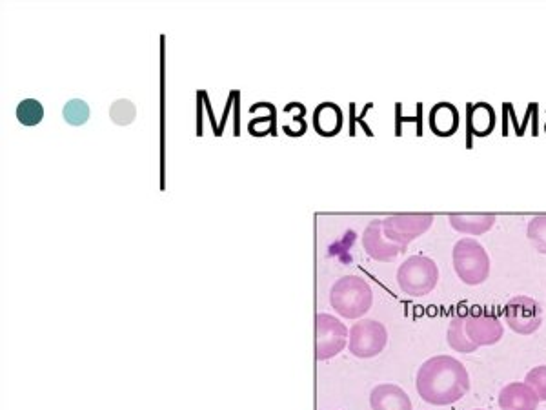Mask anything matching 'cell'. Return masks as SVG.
Returning a JSON list of instances; mask_svg holds the SVG:
<instances>
[{
	"label": "cell",
	"instance_id": "obj_1",
	"mask_svg": "<svg viewBox=\"0 0 546 410\" xmlns=\"http://www.w3.org/2000/svg\"><path fill=\"white\" fill-rule=\"evenodd\" d=\"M415 389L421 400L435 407L454 405L470 390V374L454 356H434L426 359L417 370Z\"/></svg>",
	"mask_w": 546,
	"mask_h": 410
},
{
	"label": "cell",
	"instance_id": "obj_2",
	"mask_svg": "<svg viewBox=\"0 0 546 410\" xmlns=\"http://www.w3.org/2000/svg\"><path fill=\"white\" fill-rule=\"evenodd\" d=\"M330 305L344 319L363 318L374 305V292L359 276H343L330 290Z\"/></svg>",
	"mask_w": 546,
	"mask_h": 410
},
{
	"label": "cell",
	"instance_id": "obj_3",
	"mask_svg": "<svg viewBox=\"0 0 546 410\" xmlns=\"http://www.w3.org/2000/svg\"><path fill=\"white\" fill-rule=\"evenodd\" d=\"M452 263L457 277L470 287H479L490 277V256L474 237H465L455 243Z\"/></svg>",
	"mask_w": 546,
	"mask_h": 410
},
{
	"label": "cell",
	"instance_id": "obj_4",
	"mask_svg": "<svg viewBox=\"0 0 546 410\" xmlns=\"http://www.w3.org/2000/svg\"><path fill=\"white\" fill-rule=\"evenodd\" d=\"M439 281V268L434 259L412 256L397 268V285L410 298H425L434 292Z\"/></svg>",
	"mask_w": 546,
	"mask_h": 410
},
{
	"label": "cell",
	"instance_id": "obj_5",
	"mask_svg": "<svg viewBox=\"0 0 546 410\" xmlns=\"http://www.w3.org/2000/svg\"><path fill=\"white\" fill-rule=\"evenodd\" d=\"M386 345H388V330L379 321L363 319L350 328L348 350L355 358H375L386 349Z\"/></svg>",
	"mask_w": 546,
	"mask_h": 410
},
{
	"label": "cell",
	"instance_id": "obj_6",
	"mask_svg": "<svg viewBox=\"0 0 546 410\" xmlns=\"http://www.w3.org/2000/svg\"><path fill=\"white\" fill-rule=\"evenodd\" d=\"M315 332H317L315 356L319 361H328L339 356L350 338V330L341 319L335 318L332 314H317Z\"/></svg>",
	"mask_w": 546,
	"mask_h": 410
},
{
	"label": "cell",
	"instance_id": "obj_7",
	"mask_svg": "<svg viewBox=\"0 0 546 410\" xmlns=\"http://www.w3.org/2000/svg\"><path fill=\"white\" fill-rule=\"evenodd\" d=\"M505 321L519 336H530L543 325V308L534 298L516 296L506 303Z\"/></svg>",
	"mask_w": 546,
	"mask_h": 410
},
{
	"label": "cell",
	"instance_id": "obj_8",
	"mask_svg": "<svg viewBox=\"0 0 546 410\" xmlns=\"http://www.w3.org/2000/svg\"><path fill=\"white\" fill-rule=\"evenodd\" d=\"M434 219L432 214H395L383 219V230L390 241L408 248L417 237L425 236Z\"/></svg>",
	"mask_w": 546,
	"mask_h": 410
},
{
	"label": "cell",
	"instance_id": "obj_9",
	"mask_svg": "<svg viewBox=\"0 0 546 410\" xmlns=\"http://www.w3.org/2000/svg\"><path fill=\"white\" fill-rule=\"evenodd\" d=\"M465 330L466 336L476 345L477 349L496 345L505 334V328L499 318H496L494 314L483 312V310L466 314Z\"/></svg>",
	"mask_w": 546,
	"mask_h": 410
},
{
	"label": "cell",
	"instance_id": "obj_10",
	"mask_svg": "<svg viewBox=\"0 0 546 410\" xmlns=\"http://www.w3.org/2000/svg\"><path fill=\"white\" fill-rule=\"evenodd\" d=\"M363 248L368 256L379 263H390L399 254L406 252L405 246L397 245L388 239L383 230V219H375L364 228Z\"/></svg>",
	"mask_w": 546,
	"mask_h": 410
},
{
	"label": "cell",
	"instance_id": "obj_11",
	"mask_svg": "<svg viewBox=\"0 0 546 410\" xmlns=\"http://www.w3.org/2000/svg\"><path fill=\"white\" fill-rule=\"evenodd\" d=\"M497 403L501 410H537L539 396L525 381H514L501 389Z\"/></svg>",
	"mask_w": 546,
	"mask_h": 410
},
{
	"label": "cell",
	"instance_id": "obj_12",
	"mask_svg": "<svg viewBox=\"0 0 546 410\" xmlns=\"http://www.w3.org/2000/svg\"><path fill=\"white\" fill-rule=\"evenodd\" d=\"M372 410H412V400L405 389L394 383H381L370 394Z\"/></svg>",
	"mask_w": 546,
	"mask_h": 410
},
{
	"label": "cell",
	"instance_id": "obj_13",
	"mask_svg": "<svg viewBox=\"0 0 546 410\" xmlns=\"http://www.w3.org/2000/svg\"><path fill=\"white\" fill-rule=\"evenodd\" d=\"M450 225L455 232L465 236H483L496 225L497 217L494 214H452L448 216Z\"/></svg>",
	"mask_w": 546,
	"mask_h": 410
},
{
	"label": "cell",
	"instance_id": "obj_14",
	"mask_svg": "<svg viewBox=\"0 0 546 410\" xmlns=\"http://www.w3.org/2000/svg\"><path fill=\"white\" fill-rule=\"evenodd\" d=\"M314 126L317 134L334 137L343 128V110L334 103L319 104L314 112Z\"/></svg>",
	"mask_w": 546,
	"mask_h": 410
},
{
	"label": "cell",
	"instance_id": "obj_15",
	"mask_svg": "<svg viewBox=\"0 0 546 410\" xmlns=\"http://www.w3.org/2000/svg\"><path fill=\"white\" fill-rule=\"evenodd\" d=\"M430 128L434 130V134L441 137L454 135L459 128V110L454 104L439 103L435 104L430 110Z\"/></svg>",
	"mask_w": 546,
	"mask_h": 410
},
{
	"label": "cell",
	"instance_id": "obj_16",
	"mask_svg": "<svg viewBox=\"0 0 546 410\" xmlns=\"http://www.w3.org/2000/svg\"><path fill=\"white\" fill-rule=\"evenodd\" d=\"M466 316H455L446 330V341L450 349L459 354H472L477 352V347L468 339L465 330Z\"/></svg>",
	"mask_w": 546,
	"mask_h": 410
},
{
	"label": "cell",
	"instance_id": "obj_17",
	"mask_svg": "<svg viewBox=\"0 0 546 410\" xmlns=\"http://www.w3.org/2000/svg\"><path fill=\"white\" fill-rule=\"evenodd\" d=\"M470 126L477 135H488L496 126L494 108L485 103H479L470 110Z\"/></svg>",
	"mask_w": 546,
	"mask_h": 410
},
{
	"label": "cell",
	"instance_id": "obj_18",
	"mask_svg": "<svg viewBox=\"0 0 546 410\" xmlns=\"http://www.w3.org/2000/svg\"><path fill=\"white\" fill-rule=\"evenodd\" d=\"M304 113H306V108L301 103H292L284 108L283 128L286 134L297 137V135H303L306 132Z\"/></svg>",
	"mask_w": 546,
	"mask_h": 410
},
{
	"label": "cell",
	"instance_id": "obj_19",
	"mask_svg": "<svg viewBox=\"0 0 546 410\" xmlns=\"http://www.w3.org/2000/svg\"><path fill=\"white\" fill-rule=\"evenodd\" d=\"M44 117V108L37 99H24L17 106V119L24 126H37Z\"/></svg>",
	"mask_w": 546,
	"mask_h": 410
},
{
	"label": "cell",
	"instance_id": "obj_20",
	"mask_svg": "<svg viewBox=\"0 0 546 410\" xmlns=\"http://www.w3.org/2000/svg\"><path fill=\"white\" fill-rule=\"evenodd\" d=\"M526 237L539 254L546 256V216L532 217L526 226Z\"/></svg>",
	"mask_w": 546,
	"mask_h": 410
},
{
	"label": "cell",
	"instance_id": "obj_21",
	"mask_svg": "<svg viewBox=\"0 0 546 410\" xmlns=\"http://www.w3.org/2000/svg\"><path fill=\"white\" fill-rule=\"evenodd\" d=\"M62 115H64V121L71 126H82L90 119V106L82 99H71L70 103H66L64 106Z\"/></svg>",
	"mask_w": 546,
	"mask_h": 410
},
{
	"label": "cell",
	"instance_id": "obj_22",
	"mask_svg": "<svg viewBox=\"0 0 546 410\" xmlns=\"http://www.w3.org/2000/svg\"><path fill=\"white\" fill-rule=\"evenodd\" d=\"M135 106H133L130 101L126 99H121L117 103L113 104L110 108V117L115 124H121V126H126V124H132L133 119H135Z\"/></svg>",
	"mask_w": 546,
	"mask_h": 410
},
{
	"label": "cell",
	"instance_id": "obj_23",
	"mask_svg": "<svg viewBox=\"0 0 546 410\" xmlns=\"http://www.w3.org/2000/svg\"><path fill=\"white\" fill-rule=\"evenodd\" d=\"M525 383L536 390L539 401H546V365L534 367L526 374Z\"/></svg>",
	"mask_w": 546,
	"mask_h": 410
},
{
	"label": "cell",
	"instance_id": "obj_24",
	"mask_svg": "<svg viewBox=\"0 0 546 410\" xmlns=\"http://www.w3.org/2000/svg\"><path fill=\"white\" fill-rule=\"evenodd\" d=\"M476 410H483V409H476Z\"/></svg>",
	"mask_w": 546,
	"mask_h": 410
}]
</instances>
